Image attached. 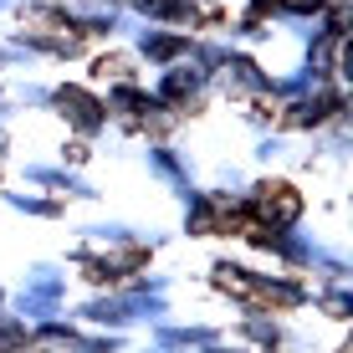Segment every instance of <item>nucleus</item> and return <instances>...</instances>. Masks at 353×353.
Instances as JSON below:
<instances>
[{
    "instance_id": "nucleus-1",
    "label": "nucleus",
    "mask_w": 353,
    "mask_h": 353,
    "mask_svg": "<svg viewBox=\"0 0 353 353\" xmlns=\"http://www.w3.org/2000/svg\"><path fill=\"white\" fill-rule=\"evenodd\" d=\"M261 210L276 215V221H292V215H297V194H292L287 185H266L261 190Z\"/></svg>"
}]
</instances>
